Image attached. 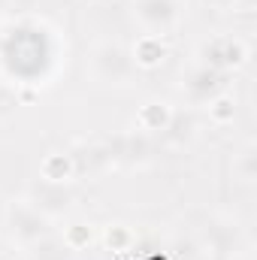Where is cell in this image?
Segmentation results:
<instances>
[{
	"label": "cell",
	"instance_id": "9a60e30c",
	"mask_svg": "<svg viewBox=\"0 0 257 260\" xmlns=\"http://www.w3.org/2000/svg\"><path fill=\"white\" fill-rule=\"evenodd\" d=\"M27 260H70V251H67V245L61 239L49 236V239L27 248Z\"/></svg>",
	"mask_w": 257,
	"mask_h": 260
},
{
	"label": "cell",
	"instance_id": "5bb4252c",
	"mask_svg": "<svg viewBox=\"0 0 257 260\" xmlns=\"http://www.w3.org/2000/svg\"><path fill=\"white\" fill-rule=\"evenodd\" d=\"M206 112H209L212 124L224 127V124H233V118H236V103H233V97L224 91V94H218L215 100L206 103Z\"/></svg>",
	"mask_w": 257,
	"mask_h": 260
},
{
	"label": "cell",
	"instance_id": "7c38bea8",
	"mask_svg": "<svg viewBox=\"0 0 257 260\" xmlns=\"http://www.w3.org/2000/svg\"><path fill=\"white\" fill-rule=\"evenodd\" d=\"M230 173H233L236 182H242V185H254V179H257V148H254V142H245V145L233 154V160H230Z\"/></svg>",
	"mask_w": 257,
	"mask_h": 260
},
{
	"label": "cell",
	"instance_id": "2e32d148",
	"mask_svg": "<svg viewBox=\"0 0 257 260\" xmlns=\"http://www.w3.org/2000/svg\"><path fill=\"white\" fill-rule=\"evenodd\" d=\"M200 260H233V257H227V254H215V251H206Z\"/></svg>",
	"mask_w": 257,
	"mask_h": 260
},
{
	"label": "cell",
	"instance_id": "9c48e42d",
	"mask_svg": "<svg viewBox=\"0 0 257 260\" xmlns=\"http://www.w3.org/2000/svg\"><path fill=\"white\" fill-rule=\"evenodd\" d=\"M239 245H242V233H239L236 224H230V221H215V224L206 227V248H209V251L233 257V254L239 251Z\"/></svg>",
	"mask_w": 257,
	"mask_h": 260
},
{
	"label": "cell",
	"instance_id": "8fae6325",
	"mask_svg": "<svg viewBox=\"0 0 257 260\" xmlns=\"http://www.w3.org/2000/svg\"><path fill=\"white\" fill-rule=\"evenodd\" d=\"M61 242L67 245L70 254H82L97 242V230L88 221H70L64 227V233H61Z\"/></svg>",
	"mask_w": 257,
	"mask_h": 260
},
{
	"label": "cell",
	"instance_id": "8992f818",
	"mask_svg": "<svg viewBox=\"0 0 257 260\" xmlns=\"http://www.w3.org/2000/svg\"><path fill=\"white\" fill-rule=\"evenodd\" d=\"M27 200L43 212V215H49L52 221L55 218H61L67 215L70 209H73V203H76V194L67 188V185H52V182H37L34 188H30V194Z\"/></svg>",
	"mask_w": 257,
	"mask_h": 260
},
{
	"label": "cell",
	"instance_id": "52a82bcc",
	"mask_svg": "<svg viewBox=\"0 0 257 260\" xmlns=\"http://www.w3.org/2000/svg\"><path fill=\"white\" fill-rule=\"evenodd\" d=\"M130 58H133L136 70H157V67L170 58V46H167V40H164V37L142 34V37L133 43Z\"/></svg>",
	"mask_w": 257,
	"mask_h": 260
},
{
	"label": "cell",
	"instance_id": "ba28073f",
	"mask_svg": "<svg viewBox=\"0 0 257 260\" xmlns=\"http://www.w3.org/2000/svg\"><path fill=\"white\" fill-rule=\"evenodd\" d=\"M173 106L167 100H145L136 112V127L139 133H164V130L173 127Z\"/></svg>",
	"mask_w": 257,
	"mask_h": 260
},
{
	"label": "cell",
	"instance_id": "3957f363",
	"mask_svg": "<svg viewBox=\"0 0 257 260\" xmlns=\"http://www.w3.org/2000/svg\"><path fill=\"white\" fill-rule=\"evenodd\" d=\"M133 21L154 37H170L185 21V0H130Z\"/></svg>",
	"mask_w": 257,
	"mask_h": 260
},
{
	"label": "cell",
	"instance_id": "277c9868",
	"mask_svg": "<svg viewBox=\"0 0 257 260\" xmlns=\"http://www.w3.org/2000/svg\"><path fill=\"white\" fill-rule=\"evenodd\" d=\"M248 58H251V49H248V43H245L242 37H236V34L212 37V40L203 43V49H200V64L212 67V70H218V73H224V76L242 70V67L248 64Z\"/></svg>",
	"mask_w": 257,
	"mask_h": 260
},
{
	"label": "cell",
	"instance_id": "6da1fadb",
	"mask_svg": "<svg viewBox=\"0 0 257 260\" xmlns=\"http://www.w3.org/2000/svg\"><path fill=\"white\" fill-rule=\"evenodd\" d=\"M88 70H91V79L106 88H130L139 73L130 58V49H124L121 43H97L91 49Z\"/></svg>",
	"mask_w": 257,
	"mask_h": 260
},
{
	"label": "cell",
	"instance_id": "5b68a950",
	"mask_svg": "<svg viewBox=\"0 0 257 260\" xmlns=\"http://www.w3.org/2000/svg\"><path fill=\"white\" fill-rule=\"evenodd\" d=\"M227 91V76L224 73H218V70H212V67L206 64H197L185 73V79H182V94L197 103V106H206L209 100H215L218 94H224Z\"/></svg>",
	"mask_w": 257,
	"mask_h": 260
},
{
	"label": "cell",
	"instance_id": "7a4b0ae2",
	"mask_svg": "<svg viewBox=\"0 0 257 260\" xmlns=\"http://www.w3.org/2000/svg\"><path fill=\"white\" fill-rule=\"evenodd\" d=\"M52 224H55V221H52L49 215H43L27 197L6 203V227H9V236H12V242H18L24 251H27L30 245H37V242L55 236V227H52Z\"/></svg>",
	"mask_w": 257,
	"mask_h": 260
},
{
	"label": "cell",
	"instance_id": "30bf717a",
	"mask_svg": "<svg viewBox=\"0 0 257 260\" xmlns=\"http://www.w3.org/2000/svg\"><path fill=\"white\" fill-rule=\"evenodd\" d=\"M76 176V157L67 151H49L40 164V182L52 185H70Z\"/></svg>",
	"mask_w": 257,
	"mask_h": 260
},
{
	"label": "cell",
	"instance_id": "4fadbf2b",
	"mask_svg": "<svg viewBox=\"0 0 257 260\" xmlns=\"http://www.w3.org/2000/svg\"><path fill=\"white\" fill-rule=\"evenodd\" d=\"M97 239L103 242L106 251H115V254H124V251H130L136 245V233L127 224H109V227H103L97 233Z\"/></svg>",
	"mask_w": 257,
	"mask_h": 260
}]
</instances>
